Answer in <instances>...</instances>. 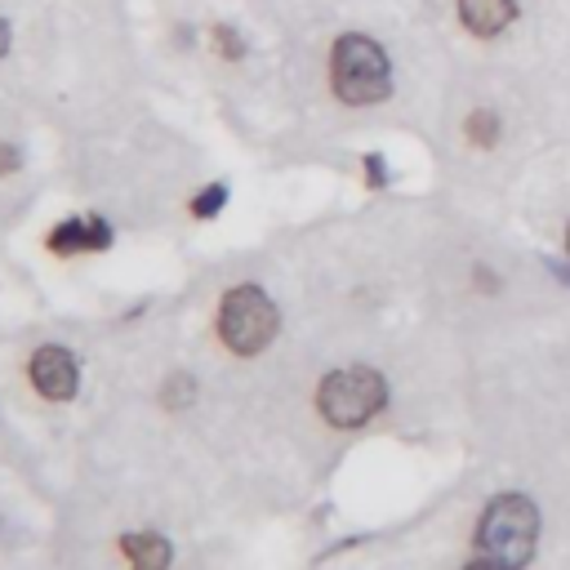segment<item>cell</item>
<instances>
[{"label":"cell","mask_w":570,"mask_h":570,"mask_svg":"<svg viewBox=\"0 0 570 570\" xmlns=\"http://www.w3.org/2000/svg\"><path fill=\"white\" fill-rule=\"evenodd\" d=\"M330 76H334V94L343 102H379L392 89V71H387V53L370 40V36H343L334 45L330 58Z\"/></svg>","instance_id":"obj_3"},{"label":"cell","mask_w":570,"mask_h":570,"mask_svg":"<svg viewBox=\"0 0 570 570\" xmlns=\"http://www.w3.org/2000/svg\"><path fill=\"white\" fill-rule=\"evenodd\" d=\"M365 169H370V183L379 187V183H383V160H379V156H370V160H365Z\"/></svg>","instance_id":"obj_14"},{"label":"cell","mask_w":570,"mask_h":570,"mask_svg":"<svg viewBox=\"0 0 570 570\" xmlns=\"http://www.w3.org/2000/svg\"><path fill=\"white\" fill-rule=\"evenodd\" d=\"M459 18L472 36H499L517 18V0H459Z\"/></svg>","instance_id":"obj_7"},{"label":"cell","mask_w":570,"mask_h":570,"mask_svg":"<svg viewBox=\"0 0 570 570\" xmlns=\"http://www.w3.org/2000/svg\"><path fill=\"white\" fill-rule=\"evenodd\" d=\"M218 334L236 356H254L272 343L276 334V307L258 285H236L227 289L218 307Z\"/></svg>","instance_id":"obj_4"},{"label":"cell","mask_w":570,"mask_h":570,"mask_svg":"<svg viewBox=\"0 0 570 570\" xmlns=\"http://www.w3.org/2000/svg\"><path fill=\"white\" fill-rule=\"evenodd\" d=\"M494 134H499L494 111H472V120H468V138H472V142H481V147H490V142H494Z\"/></svg>","instance_id":"obj_9"},{"label":"cell","mask_w":570,"mask_h":570,"mask_svg":"<svg viewBox=\"0 0 570 570\" xmlns=\"http://www.w3.org/2000/svg\"><path fill=\"white\" fill-rule=\"evenodd\" d=\"M120 548L134 561V570H165L169 566V543L156 530H134L120 539Z\"/></svg>","instance_id":"obj_8"},{"label":"cell","mask_w":570,"mask_h":570,"mask_svg":"<svg viewBox=\"0 0 570 570\" xmlns=\"http://www.w3.org/2000/svg\"><path fill=\"white\" fill-rule=\"evenodd\" d=\"M534 534H539V512L525 494H499L476 525V548L481 557H494L503 566H525L534 552Z\"/></svg>","instance_id":"obj_1"},{"label":"cell","mask_w":570,"mask_h":570,"mask_svg":"<svg viewBox=\"0 0 570 570\" xmlns=\"http://www.w3.org/2000/svg\"><path fill=\"white\" fill-rule=\"evenodd\" d=\"M9 49V27H4V18H0V53Z\"/></svg>","instance_id":"obj_16"},{"label":"cell","mask_w":570,"mask_h":570,"mask_svg":"<svg viewBox=\"0 0 570 570\" xmlns=\"http://www.w3.org/2000/svg\"><path fill=\"white\" fill-rule=\"evenodd\" d=\"M383 401H387V383L370 365L334 370L316 387V405L330 428H361L365 419H374L383 410Z\"/></svg>","instance_id":"obj_2"},{"label":"cell","mask_w":570,"mask_h":570,"mask_svg":"<svg viewBox=\"0 0 570 570\" xmlns=\"http://www.w3.org/2000/svg\"><path fill=\"white\" fill-rule=\"evenodd\" d=\"M566 249H570V227H566Z\"/></svg>","instance_id":"obj_17"},{"label":"cell","mask_w":570,"mask_h":570,"mask_svg":"<svg viewBox=\"0 0 570 570\" xmlns=\"http://www.w3.org/2000/svg\"><path fill=\"white\" fill-rule=\"evenodd\" d=\"M31 383L49 396V401H71L76 396V383H80V370H76V356L67 347H40L31 356Z\"/></svg>","instance_id":"obj_5"},{"label":"cell","mask_w":570,"mask_h":570,"mask_svg":"<svg viewBox=\"0 0 570 570\" xmlns=\"http://www.w3.org/2000/svg\"><path fill=\"white\" fill-rule=\"evenodd\" d=\"M223 200H227V187H205V191L191 200V214H196V218H209V214L223 209Z\"/></svg>","instance_id":"obj_10"},{"label":"cell","mask_w":570,"mask_h":570,"mask_svg":"<svg viewBox=\"0 0 570 570\" xmlns=\"http://www.w3.org/2000/svg\"><path fill=\"white\" fill-rule=\"evenodd\" d=\"M214 36H218V49H223L227 58H236V53H240V45H236V36H232V31H214Z\"/></svg>","instance_id":"obj_12"},{"label":"cell","mask_w":570,"mask_h":570,"mask_svg":"<svg viewBox=\"0 0 570 570\" xmlns=\"http://www.w3.org/2000/svg\"><path fill=\"white\" fill-rule=\"evenodd\" d=\"M191 392H196L191 374H174V379L165 383V405H169V410H174V405H187V401H191Z\"/></svg>","instance_id":"obj_11"},{"label":"cell","mask_w":570,"mask_h":570,"mask_svg":"<svg viewBox=\"0 0 570 570\" xmlns=\"http://www.w3.org/2000/svg\"><path fill=\"white\" fill-rule=\"evenodd\" d=\"M463 570H512V566H503V561H494V557H481V561H472V566H463Z\"/></svg>","instance_id":"obj_13"},{"label":"cell","mask_w":570,"mask_h":570,"mask_svg":"<svg viewBox=\"0 0 570 570\" xmlns=\"http://www.w3.org/2000/svg\"><path fill=\"white\" fill-rule=\"evenodd\" d=\"M9 169H18V156H13V147H0V174H9Z\"/></svg>","instance_id":"obj_15"},{"label":"cell","mask_w":570,"mask_h":570,"mask_svg":"<svg viewBox=\"0 0 570 570\" xmlns=\"http://www.w3.org/2000/svg\"><path fill=\"white\" fill-rule=\"evenodd\" d=\"M111 240V232H107V223L102 218H94V214H85V218H67V223H58L53 232H49V249L53 254H85V249H102Z\"/></svg>","instance_id":"obj_6"}]
</instances>
